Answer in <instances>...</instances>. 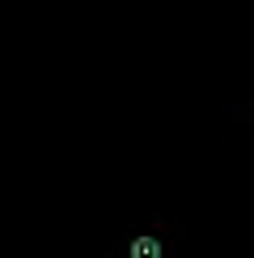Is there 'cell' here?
Here are the masks:
<instances>
[{
	"instance_id": "obj_1",
	"label": "cell",
	"mask_w": 254,
	"mask_h": 258,
	"mask_svg": "<svg viewBox=\"0 0 254 258\" xmlns=\"http://www.w3.org/2000/svg\"><path fill=\"white\" fill-rule=\"evenodd\" d=\"M127 258H161V237H157V233H140V237H132Z\"/></svg>"
}]
</instances>
